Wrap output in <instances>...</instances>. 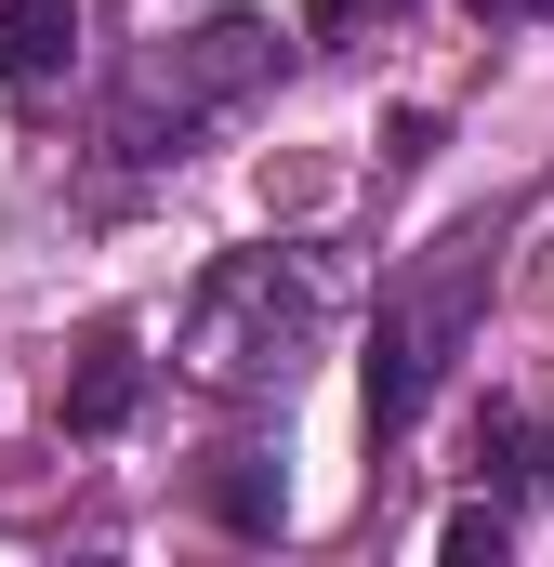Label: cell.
<instances>
[{
  "instance_id": "obj_1",
  "label": "cell",
  "mask_w": 554,
  "mask_h": 567,
  "mask_svg": "<svg viewBox=\"0 0 554 567\" xmlns=\"http://www.w3.org/2000/svg\"><path fill=\"white\" fill-rule=\"evenodd\" d=\"M330 343V265L317 251H225L172 317V370L198 396H290Z\"/></svg>"
},
{
  "instance_id": "obj_8",
  "label": "cell",
  "mask_w": 554,
  "mask_h": 567,
  "mask_svg": "<svg viewBox=\"0 0 554 567\" xmlns=\"http://www.w3.org/2000/svg\"><path fill=\"white\" fill-rule=\"evenodd\" d=\"M383 13H410V0H317V13H304V40H330V53H343V40H370Z\"/></svg>"
},
{
  "instance_id": "obj_3",
  "label": "cell",
  "mask_w": 554,
  "mask_h": 567,
  "mask_svg": "<svg viewBox=\"0 0 554 567\" xmlns=\"http://www.w3.org/2000/svg\"><path fill=\"white\" fill-rule=\"evenodd\" d=\"M489 265H502V225H462L383 290V317H370V435H410L435 410V383H449V357L489 303Z\"/></svg>"
},
{
  "instance_id": "obj_10",
  "label": "cell",
  "mask_w": 554,
  "mask_h": 567,
  "mask_svg": "<svg viewBox=\"0 0 554 567\" xmlns=\"http://www.w3.org/2000/svg\"><path fill=\"white\" fill-rule=\"evenodd\" d=\"M542 488H554V423H542Z\"/></svg>"
},
{
  "instance_id": "obj_7",
  "label": "cell",
  "mask_w": 554,
  "mask_h": 567,
  "mask_svg": "<svg viewBox=\"0 0 554 567\" xmlns=\"http://www.w3.org/2000/svg\"><path fill=\"white\" fill-rule=\"evenodd\" d=\"M502 542H515V528H502V502H462V515L435 528V555H449V567H502Z\"/></svg>"
},
{
  "instance_id": "obj_2",
  "label": "cell",
  "mask_w": 554,
  "mask_h": 567,
  "mask_svg": "<svg viewBox=\"0 0 554 567\" xmlns=\"http://www.w3.org/2000/svg\"><path fill=\"white\" fill-rule=\"evenodd\" d=\"M277 66H290V27H277V13H212V27L158 40L133 80L106 93V158H133V172L185 158L212 120H238V106L265 93Z\"/></svg>"
},
{
  "instance_id": "obj_4",
  "label": "cell",
  "mask_w": 554,
  "mask_h": 567,
  "mask_svg": "<svg viewBox=\"0 0 554 567\" xmlns=\"http://www.w3.org/2000/svg\"><path fill=\"white\" fill-rule=\"evenodd\" d=\"M66 435H120L145 410V357H133V330H80V357H66Z\"/></svg>"
},
{
  "instance_id": "obj_5",
  "label": "cell",
  "mask_w": 554,
  "mask_h": 567,
  "mask_svg": "<svg viewBox=\"0 0 554 567\" xmlns=\"http://www.w3.org/2000/svg\"><path fill=\"white\" fill-rule=\"evenodd\" d=\"M80 66V0H0V93H53Z\"/></svg>"
},
{
  "instance_id": "obj_6",
  "label": "cell",
  "mask_w": 554,
  "mask_h": 567,
  "mask_svg": "<svg viewBox=\"0 0 554 567\" xmlns=\"http://www.w3.org/2000/svg\"><path fill=\"white\" fill-rule=\"evenodd\" d=\"M212 515L265 542V528H290V475H277L265 449H225V462H212Z\"/></svg>"
},
{
  "instance_id": "obj_9",
  "label": "cell",
  "mask_w": 554,
  "mask_h": 567,
  "mask_svg": "<svg viewBox=\"0 0 554 567\" xmlns=\"http://www.w3.org/2000/svg\"><path fill=\"white\" fill-rule=\"evenodd\" d=\"M475 27H554V0H475Z\"/></svg>"
}]
</instances>
